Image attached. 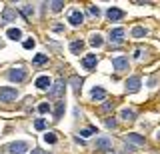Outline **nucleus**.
<instances>
[{
    "mask_svg": "<svg viewBox=\"0 0 160 154\" xmlns=\"http://www.w3.org/2000/svg\"><path fill=\"white\" fill-rule=\"evenodd\" d=\"M38 112H50V104H46V102H42V104H40V106H38Z\"/></svg>",
    "mask_w": 160,
    "mask_h": 154,
    "instance_id": "c85d7f7f",
    "label": "nucleus"
},
{
    "mask_svg": "<svg viewBox=\"0 0 160 154\" xmlns=\"http://www.w3.org/2000/svg\"><path fill=\"white\" fill-rule=\"evenodd\" d=\"M126 142H134V144H144V136H140V134H128V136H126Z\"/></svg>",
    "mask_w": 160,
    "mask_h": 154,
    "instance_id": "4468645a",
    "label": "nucleus"
},
{
    "mask_svg": "<svg viewBox=\"0 0 160 154\" xmlns=\"http://www.w3.org/2000/svg\"><path fill=\"white\" fill-rule=\"evenodd\" d=\"M96 62H98L96 54H88V56H84V58H82V66L86 68V70H90V68H94V66H96Z\"/></svg>",
    "mask_w": 160,
    "mask_h": 154,
    "instance_id": "1a4fd4ad",
    "label": "nucleus"
},
{
    "mask_svg": "<svg viewBox=\"0 0 160 154\" xmlns=\"http://www.w3.org/2000/svg\"><path fill=\"white\" fill-rule=\"evenodd\" d=\"M114 106V102L112 104H110V102H106V104H104V106H102V110H110V108H112Z\"/></svg>",
    "mask_w": 160,
    "mask_h": 154,
    "instance_id": "473e14b6",
    "label": "nucleus"
},
{
    "mask_svg": "<svg viewBox=\"0 0 160 154\" xmlns=\"http://www.w3.org/2000/svg\"><path fill=\"white\" fill-rule=\"evenodd\" d=\"M106 16L110 18V20H120V18L124 16V12L120 10V8H114V6H112V8H110V10L106 12Z\"/></svg>",
    "mask_w": 160,
    "mask_h": 154,
    "instance_id": "9b49d317",
    "label": "nucleus"
},
{
    "mask_svg": "<svg viewBox=\"0 0 160 154\" xmlns=\"http://www.w3.org/2000/svg\"><path fill=\"white\" fill-rule=\"evenodd\" d=\"M34 128H36V130H44V128H46V120H42V118H38V120L34 122Z\"/></svg>",
    "mask_w": 160,
    "mask_h": 154,
    "instance_id": "393cba45",
    "label": "nucleus"
},
{
    "mask_svg": "<svg viewBox=\"0 0 160 154\" xmlns=\"http://www.w3.org/2000/svg\"><path fill=\"white\" fill-rule=\"evenodd\" d=\"M94 132H96V128H94V126H90V128H86V130H82L80 134H82V138H88V136H92Z\"/></svg>",
    "mask_w": 160,
    "mask_h": 154,
    "instance_id": "a878e982",
    "label": "nucleus"
},
{
    "mask_svg": "<svg viewBox=\"0 0 160 154\" xmlns=\"http://www.w3.org/2000/svg\"><path fill=\"white\" fill-rule=\"evenodd\" d=\"M10 154H26L28 152V144L26 142H12L8 146Z\"/></svg>",
    "mask_w": 160,
    "mask_h": 154,
    "instance_id": "7ed1b4c3",
    "label": "nucleus"
},
{
    "mask_svg": "<svg viewBox=\"0 0 160 154\" xmlns=\"http://www.w3.org/2000/svg\"><path fill=\"white\" fill-rule=\"evenodd\" d=\"M62 112H64V102H58L56 108H54V116L60 118V116H62Z\"/></svg>",
    "mask_w": 160,
    "mask_h": 154,
    "instance_id": "5701e85b",
    "label": "nucleus"
},
{
    "mask_svg": "<svg viewBox=\"0 0 160 154\" xmlns=\"http://www.w3.org/2000/svg\"><path fill=\"white\" fill-rule=\"evenodd\" d=\"M90 96H92V100H104V98H106V92L102 90V88H94L92 92H90Z\"/></svg>",
    "mask_w": 160,
    "mask_h": 154,
    "instance_id": "ddd939ff",
    "label": "nucleus"
},
{
    "mask_svg": "<svg viewBox=\"0 0 160 154\" xmlns=\"http://www.w3.org/2000/svg\"><path fill=\"white\" fill-rule=\"evenodd\" d=\"M106 126L108 128H116V120H110V118H108V120H106Z\"/></svg>",
    "mask_w": 160,
    "mask_h": 154,
    "instance_id": "2f4dec72",
    "label": "nucleus"
},
{
    "mask_svg": "<svg viewBox=\"0 0 160 154\" xmlns=\"http://www.w3.org/2000/svg\"><path fill=\"white\" fill-rule=\"evenodd\" d=\"M32 154H46V152H44V150H38V148H36V150H32Z\"/></svg>",
    "mask_w": 160,
    "mask_h": 154,
    "instance_id": "72a5a7b5",
    "label": "nucleus"
},
{
    "mask_svg": "<svg viewBox=\"0 0 160 154\" xmlns=\"http://www.w3.org/2000/svg\"><path fill=\"white\" fill-rule=\"evenodd\" d=\"M22 12H24V16H30V14H32L34 10H32V8H30V6H28V4H26V6H24V8H22Z\"/></svg>",
    "mask_w": 160,
    "mask_h": 154,
    "instance_id": "c756f323",
    "label": "nucleus"
},
{
    "mask_svg": "<svg viewBox=\"0 0 160 154\" xmlns=\"http://www.w3.org/2000/svg\"><path fill=\"white\" fill-rule=\"evenodd\" d=\"M48 86H50V78L48 76H38L36 78V88H40V90H46Z\"/></svg>",
    "mask_w": 160,
    "mask_h": 154,
    "instance_id": "f8f14e48",
    "label": "nucleus"
},
{
    "mask_svg": "<svg viewBox=\"0 0 160 154\" xmlns=\"http://www.w3.org/2000/svg\"><path fill=\"white\" fill-rule=\"evenodd\" d=\"M12 18H16V10H12V8H6L2 14V20L4 22H8V20H12Z\"/></svg>",
    "mask_w": 160,
    "mask_h": 154,
    "instance_id": "a211bd4d",
    "label": "nucleus"
},
{
    "mask_svg": "<svg viewBox=\"0 0 160 154\" xmlns=\"http://www.w3.org/2000/svg\"><path fill=\"white\" fill-rule=\"evenodd\" d=\"M50 6H52L54 12H60V10H62V6H64V2H52Z\"/></svg>",
    "mask_w": 160,
    "mask_h": 154,
    "instance_id": "cd10ccee",
    "label": "nucleus"
},
{
    "mask_svg": "<svg viewBox=\"0 0 160 154\" xmlns=\"http://www.w3.org/2000/svg\"><path fill=\"white\" fill-rule=\"evenodd\" d=\"M96 148H98V150H110V148H112V140L106 138V136L98 138V140H96Z\"/></svg>",
    "mask_w": 160,
    "mask_h": 154,
    "instance_id": "9d476101",
    "label": "nucleus"
},
{
    "mask_svg": "<svg viewBox=\"0 0 160 154\" xmlns=\"http://www.w3.org/2000/svg\"><path fill=\"white\" fill-rule=\"evenodd\" d=\"M24 48H34V40H32V38L24 40Z\"/></svg>",
    "mask_w": 160,
    "mask_h": 154,
    "instance_id": "7c9ffc66",
    "label": "nucleus"
},
{
    "mask_svg": "<svg viewBox=\"0 0 160 154\" xmlns=\"http://www.w3.org/2000/svg\"><path fill=\"white\" fill-rule=\"evenodd\" d=\"M70 84H72V88H74V90H78V88L82 86V78H78V76H72V78H70Z\"/></svg>",
    "mask_w": 160,
    "mask_h": 154,
    "instance_id": "412c9836",
    "label": "nucleus"
},
{
    "mask_svg": "<svg viewBox=\"0 0 160 154\" xmlns=\"http://www.w3.org/2000/svg\"><path fill=\"white\" fill-rule=\"evenodd\" d=\"M18 98V90L16 88H0V100L2 102H12Z\"/></svg>",
    "mask_w": 160,
    "mask_h": 154,
    "instance_id": "f257e3e1",
    "label": "nucleus"
},
{
    "mask_svg": "<svg viewBox=\"0 0 160 154\" xmlns=\"http://www.w3.org/2000/svg\"><path fill=\"white\" fill-rule=\"evenodd\" d=\"M82 48H84V42H82V40H76V42L70 44V52H72V54H78Z\"/></svg>",
    "mask_w": 160,
    "mask_h": 154,
    "instance_id": "dca6fc26",
    "label": "nucleus"
},
{
    "mask_svg": "<svg viewBox=\"0 0 160 154\" xmlns=\"http://www.w3.org/2000/svg\"><path fill=\"white\" fill-rule=\"evenodd\" d=\"M46 60H48L46 54H36V56H34V64H44Z\"/></svg>",
    "mask_w": 160,
    "mask_h": 154,
    "instance_id": "b1692460",
    "label": "nucleus"
},
{
    "mask_svg": "<svg viewBox=\"0 0 160 154\" xmlns=\"http://www.w3.org/2000/svg\"><path fill=\"white\" fill-rule=\"evenodd\" d=\"M6 36L10 38V40H20V36H22V32H20L18 28H10V30L6 32Z\"/></svg>",
    "mask_w": 160,
    "mask_h": 154,
    "instance_id": "2eb2a0df",
    "label": "nucleus"
},
{
    "mask_svg": "<svg viewBox=\"0 0 160 154\" xmlns=\"http://www.w3.org/2000/svg\"><path fill=\"white\" fill-rule=\"evenodd\" d=\"M124 36H126L124 28H114V30H110V42L112 44H120L124 40Z\"/></svg>",
    "mask_w": 160,
    "mask_h": 154,
    "instance_id": "20e7f679",
    "label": "nucleus"
},
{
    "mask_svg": "<svg viewBox=\"0 0 160 154\" xmlns=\"http://www.w3.org/2000/svg\"><path fill=\"white\" fill-rule=\"evenodd\" d=\"M88 12H90V16H96V18L100 16V8H98V6H90Z\"/></svg>",
    "mask_w": 160,
    "mask_h": 154,
    "instance_id": "bb28decb",
    "label": "nucleus"
},
{
    "mask_svg": "<svg viewBox=\"0 0 160 154\" xmlns=\"http://www.w3.org/2000/svg\"><path fill=\"white\" fill-rule=\"evenodd\" d=\"M140 84H142V82H140V78L138 76H132V78H128V80H126V90L128 92H138L140 90Z\"/></svg>",
    "mask_w": 160,
    "mask_h": 154,
    "instance_id": "0eeeda50",
    "label": "nucleus"
},
{
    "mask_svg": "<svg viewBox=\"0 0 160 154\" xmlns=\"http://www.w3.org/2000/svg\"><path fill=\"white\" fill-rule=\"evenodd\" d=\"M90 44H92V46H102V36H100V34H92V36H90Z\"/></svg>",
    "mask_w": 160,
    "mask_h": 154,
    "instance_id": "6ab92c4d",
    "label": "nucleus"
},
{
    "mask_svg": "<svg viewBox=\"0 0 160 154\" xmlns=\"http://www.w3.org/2000/svg\"><path fill=\"white\" fill-rule=\"evenodd\" d=\"M112 66H114V70H116V72L126 70V68H128V58H126V56H116V58H112Z\"/></svg>",
    "mask_w": 160,
    "mask_h": 154,
    "instance_id": "f03ea898",
    "label": "nucleus"
},
{
    "mask_svg": "<svg viewBox=\"0 0 160 154\" xmlns=\"http://www.w3.org/2000/svg\"><path fill=\"white\" fill-rule=\"evenodd\" d=\"M8 78L12 82H22L24 78H26V70H22V68H14V70L8 72Z\"/></svg>",
    "mask_w": 160,
    "mask_h": 154,
    "instance_id": "39448f33",
    "label": "nucleus"
},
{
    "mask_svg": "<svg viewBox=\"0 0 160 154\" xmlns=\"http://www.w3.org/2000/svg\"><path fill=\"white\" fill-rule=\"evenodd\" d=\"M120 118H124V120H134V118H136V114H134V110H128V108H124V110L120 112Z\"/></svg>",
    "mask_w": 160,
    "mask_h": 154,
    "instance_id": "f3484780",
    "label": "nucleus"
},
{
    "mask_svg": "<svg viewBox=\"0 0 160 154\" xmlns=\"http://www.w3.org/2000/svg\"><path fill=\"white\" fill-rule=\"evenodd\" d=\"M132 36H134V38H142V36H146V28L136 26V28L132 30Z\"/></svg>",
    "mask_w": 160,
    "mask_h": 154,
    "instance_id": "aec40b11",
    "label": "nucleus"
},
{
    "mask_svg": "<svg viewBox=\"0 0 160 154\" xmlns=\"http://www.w3.org/2000/svg\"><path fill=\"white\" fill-rule=\"evenodd\" d=\"M64 92V80H56L54 82V88H50V96L52 98H60Z\"/></svg>",
    "mask_w": 160,
    "mask_h": 154,
    "instance_id": "6e6552de",
    "label": "nucleus"
},
{
    "mask_svg": "<svg viewBox=\"0 0 160 154\" xmlns=\"http://www.w3.org/2000/svg\"><path fill=\"white\" fill-rule=\"evenodd\" d=\"M82 20H84V14L80 12V10H72V12L68 14V22L72 24V26H80Z\"/></svg>",
    "mask_w": 160,
    "mask_h": 154,
    "instance_id": "423d86ee",
    "label": "nucleus"
},
{
    "mask_svg": "<svg viewBox=\"0 0 160 154\" xmlns=\"http://www.w3.org/2000/svg\"><path fill=\"white\" fill-rule=\"evenodd\" d=\"M44 142L54 144V142H56V134H54V132H46V134H44Z\"/></svg>",
    "mask_w": 160,
    "mask_h": 154,
    "instance_id": "4be33fe9",
    "label": "nucleus"
}]
</instances>
